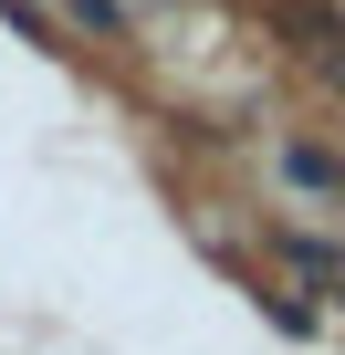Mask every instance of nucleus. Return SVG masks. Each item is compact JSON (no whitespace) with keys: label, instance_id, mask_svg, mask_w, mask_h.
<instances>
[{"label":"nucleus","instance_id":"obj_1","mask_svg":"<svg viewBox=\"0 0 345 355\" xmlns=\"http://www.w3.org/2000/svg\"><path fill=\"white\" fill-rule=\"evenodd\" d=\"M283 178H293L303 199H324V189H345V167H335L324 146H283Z\"/></svg>","mask_w":345,"mask_h":355}]
</instances>
